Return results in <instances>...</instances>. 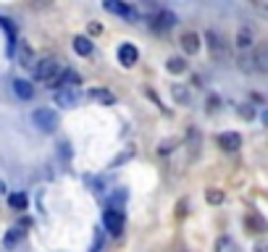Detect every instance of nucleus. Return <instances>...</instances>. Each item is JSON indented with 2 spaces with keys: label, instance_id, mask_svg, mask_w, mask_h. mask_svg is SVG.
<instances>
[{
  "label": "nucleus",
  "instance_id": "1",
  "mask_svg": "<svg viewBox=\"0 0 268 252\" xmlns=\"http://www.w3.org/2000/svg\"><path fill=\"white\" fill-rule=\"evenodd\" d=\"M32 123H35L40 132L50 134V132L58 129V113H55L53 108H37L35 113H32Z\"/></svg>",
  "mask_w": 268,
  "mask_h": 252
},
{
  "label": "nucleus",
  "instance_id": "2",
  "mask_svg": "<svg viewBox=\"0 0 268 252\" xmlns=\"http://www.w3.org/2000/svg\"><path fill=\"white\" fill-rule=\"evenodd\" d=\"M205 45H208L211 58H213L216 63H224V60L229 58V45H226V40L221 37L218 32H208V35H205Z\"/></svg>",
  "mask_w": 268,
  "mask_h": 252
},
{
  "label": "nucleus",
  "instance_id": "3",
  "mask_svg": "<svg viewBox=\"0 0 268 252\" xmlns=\"http://www.w3.org/2000/svg\"><path fill=\"white\" fill-rule=\"evenodd\" d=\"M58 63L61 60H55V58H42L37 66H32V74H35L37 82H47V79H53L58 74Z\"/></svg>",
  "mask_w": 268,
  "mask_h": 252
},
{
  "label": "nucleus",
  "instance_id": "4",
  "mask_svg": "<svg viewBox=\"0 0 268 252\" xmlns=\"http://www.w3.org/2000/svg\"><path fill=\"white\" fill-rule=\"evenodd\" d=\"M103 226L113 234V236H118L121 231H124V215H121V210H105L103 213Z\"/></svg>",
  "mask_w": 268,
  "mask_h": 252
},
{
  "label": "nucleus",
  "instance_id": "5",
  "mask_svg": "<svg viewBox=\"0 0 268 252\" xmlns=\"http://www.w3.org/2000/svg\"><path fill=\"white\" fill-rule=\"evenodd\" d=\"M16 60H19L24 69L35 66V50H32V45L26 40H16Z\"/></svg>",
  "mask_w": 268,
  "mask_h": 252
},
{
  "label": "nucleus",
  "instance_id": "6",
  "mask_svg": "<svg viewBox=\"0 0 268 252\" xmlns=\"http://www.w3.org/2000/svg\"><path fill=\"white\" fill-rule=\"evenodd\" d=\"M184 147H187V155H189V161H197L200 158V147H202V137H200V132L195 129H189L187 132V142H184Z\"/></svg>",
  "mask_w": 268,
  "mask_h": 252
},
{
  "label": "nucleus",
  "instance_id": "7",
  "mask_svg": "<svg viewBox=\"0 0 268 252\" xmlns=\"http://www.w3.org/2000/svg\"><path fill=\"white\" fill-rule=\"evenodd\" d=\"M105 8L110 11V13H116V16H121V19H126V21H137L139 19V13L132 8V6H126V3H116V0H108L105 3Z\"/></svg>",
  "mask_w": 268,
  "mask_h": 252
},
{
  "label": "nucleus",
  "instance_id": "8",
  "mask_svg": "<svg viewBox=\"0 0 268 252\" xmlns=\"http://www.w3.org/2000/svg\"><path fill=\"white\" fill-rule=\"evenodd\" d=\"M118 60L124 63L126 69H132L134 63L139 60V50H137V47H134L132 42H124V45L118 47Z\"/></svg>",
  "mask_w": 268,
  "mask_h": 252
},
{
  "label": "nucleus",
  "instance_id": "9",
  "mask_svg": "<svg viewBox=\"0 0 268 252\" xmlns=\"http://www.w3.org/2000/svg\"><path fill=\"white\" fill-rule=\"evenodd\" d=\"M218 145L224 147V150H229V152H234V150L242 147V137L234 134V132H224V134L218 137Z\"/></svg>",
  "mask_w": 268,
  "mask_h": 252
},
{
  "label": "nucleus",
  "instance_id": "10",
  "mask_svg": "<svg viewBox=\"0 0 268 252\" xmlns=\"http://www.w3.org/2000/svg\"><path fill=\"white\" fill-rule=\"evenodd\" d=\"M252 45H255V35H252V29H247V26L236 29V47H240V50H250Z\"/></svg>",
  "mask_w": 268,
  "mask_h": 252
},
{
  "label": "nucleus",
  "instance_id": "11",
  "mask_svg": "<svg viewBox=\"0 0 268 252\" xmlns=\"http://www.w3.org/2000/svg\"><path fill=\"white\" fill-rule=\"evenodd\" d=\"M182 47H184L187 55L200 53V35H195V32H187V35L182 37Z\"/></svg>",
  "mask_w": 268,
  "mask_h": 252
},
{
  "label": "nucleus",
  "instance_id": "12",
  "mask_svg": "<svg viewBox=\"0 0 268 252\" xmlns=\"http://www.w3.org/2000/svg\"><path fill=\"white\" fill-rule=\"evenodd\" d=\"M13 92H16V98H21V100H32L35 87H32L26 79H16V82H13Z\"/></svg>",
  "mask_w": 268,
  "mask_h": 252
},
{
  "label": "nucleus",
  "instance_id": "13",
  "mask_svg": "<svg viewBox=\"0 0 268 252\" xmlns=\"http://www.w3.org/2000/svg\"><path fill=\"white\" fill-rule=\"evenodd\" d=\"M90 98H92L95 103H100V105H116V94L108 92V89H92Z\"/></svg>",
  "mask_w": 268,
  "mask_h": 252
},
{
  "label": "nucleus",
  "instance_id": "14",
  "mask_svg": "<svg viewBox=\"0 0 268 252\" xmlns=\"http://www.w3.org/2000/svg\"><path fill=\"white\" fill-rule=\"evenodd\" d=\"M21 236H24V229H21V226H13V229H8V231H6V236H3V244H6L8 249H13L16 244L21 242Z\"/></svg>",
  "mask_w": 268,
  "mask_h": 252
},
{
  "label": "nucleus",
  "instance_id": "15",
  "mask_svg": "<svg viewBox=\"0 0 268 252\" xmlns=\"http://www.w3.org/2000/svg\"><path fill=\"white\" fill-rule=\"evenodd\" d=\"M74 53L76 55H92V40L90 37H74Z\"/></svg>",
  "mask_w": 268,
  "mask_h": 252
},
{
  "label": "nucleus",
  "instance_id": "16",
  "mask_svg": "<svg viewBox=\"0 0 268 252\" xmlns=\"http://www.w3.org/2000/svg\"><path fill=\"white\" fill-rule=\"evenodd\" d=\"M173 24H176V16H173L171 11H161L155 16V26L158 29H171Z\"/></svg>",
  "mask_w": 268,
  "mask_h": 252
},
{
  "label": "nucleus",
  "instance_id": "17",
  "mask_svg": "<svg viewBox=\"0 0 268 252\" xmlns=\"http://www.w3.org/2000/svg\"><path fill=\"white\" fill-rule=\"evenodd\" d=\"M55 103L63 105V108H74V105H76V94L69 92V89H58V92H55Z\"/></svg>",
  "mask_w": 268,
  "mask_h": 252
},
{
  "label": "nucleus",
  "instance_id": "18",
  "mask_svg": "<svg viewBox=\"0 0 268 252\" xmlns=\"http://www.w3.org/2000/svg\"><path fill=\"white\" fill-rule=\"evenodd\" d=\"M245 226H247V231L252 229L255 234H263V231H265V224H263V218H260V215H255V213L245 215Z\"/></svg>",
  "mask_w": 268,
  "mask_h": 252
},
{
  "label": "nucleus",
  "instance_id": "19",
  "mask_svg": "<svg viewBox=\"0 0 268 252\" xmlns=\"http://www.w3.org/2000/svg\"><path fill=\"white\" fill-rule=\"evenodd\" d=\"M76 84H82V76H79L76 71H63V76H61V87H58V89L76 87Z\"/></svg>",
  "mask_w": 268,
  "mask_h": 252
},
{
  "label": "nucleus",
  "instance_id": "20",
  "mask_svg": "<svg viewBox=\"0 0 268 252\" xmlns=\"http://www.w3.org/2000/svg\"><path fill=\"white\" fill-rule=\"evenodd\" d=\"M240 71H245V74L255 71V58H252V53H242L240 55Z\"/></svg>",
  "mask_w": 268,
  "mask_h": 252
},
{
  "label": "nucleus",
  "instance_id": "21",
  "mask_svg": "<svg viewBox=\"0 0 268 252\" xmlns=\"http://www.w3.org/2000/svg\"><path fill=\"white\" fill-rule=\"evenodd\" d=\"M0 26L6 29V35H8V45L13 47V45H16V26L11 24V19H6V16H0Z\"/></svg>",
  "mask_w": 268,
  "mask_h": 252
},
{
  "label": "nucleus",
  "instance_id": "22",
  "mask_svg": "<svg viewBox=\"0 0 268 252\" xmlns=\"http://www.w3.org/2000/svg\"><path fill=\"white\" fill-rule=\"evenodd\" d=\"M8 205H11L13 210H26V195H21V192L11 195V197H8Z\"/></svg>",
  "mask_w": 268,
  "mask_h": 252
},
{
  "label": "nucleus",
  "instance_id": "23",
  "mask_svg": "<svg viewBox=\"0 0 268 252\" xmlns=\"http://www.w3.org/2000/svg\"><path fill=\"white\" fill-rule=\"evenodd\" d=\"M171 94H173V100H176L179 105H187V103H189V92L182 89L179 84H173V87H171Z\"/></svg>",
  "mask_w": 268,
  "mask_h": 252
},
{
  "label": "nucleus",
  "instance_id": "24",
  "mask_svg": "<svg viewBox=\"0 0 268 252\" xmlns=\"http://www.w3.org/2000/svg\"><path fill=\"white\" fill-rule=\"evenodd\" d=\"M252 58H255V71H260V74H265L268 71V55H265V50H258V53H252Z\"/></svg>",
  "mask_w": 268,
  "mask_h": 252
},
{
  "label": "nucleus",
  "instance_id": "25",
  "mask_svg": "<svg viewBox=\"0 0 268 252\" xmlns=\"http://www.w3.org/2000/svg\"><path fill=\"white\" fill-rule=\"evenodd\" d=\"M184 69H187L184 58H168V71L171 74H184Z\"/></svg>",
  "mask_w": 268,
  "mask_h": 252
},
{
  "label": "nucleus",
  "instance_id": "26",
  "mask_svg": "<svg viewBox=\"0 0 268 252\" xmlns=\"http://www.w3.org/2000/svg\"><path fill=\"white\" fill-rule=\"evenodd\" d=\"M205 197H208L211 205H221V202H224V192H221V189H208V195H205Z\"/></svg>",
  "mask_w": 268,
  "mask_h": 252
},
{
  "label": "nucleus",
  "instance_id": "27",
  "mask_svg": "<svg viewBox=\"0 0 268 252\" xmlns=\"http://www.w3.org/2000/svg\"><path fill=\"white\" fill-rule=\"evenodd\" d=\"M100 32H103V24H90V35H100Z\"/></svg>",
  "mask_w": 268,
  "mask_h": 252
},
{
  "label": "nucleus",
  "instance_id": "28",
  "mask_svg": "<svg viewBox=\"0 0 268 252\" xmlns=\"http://www.w3.org/2000/svg\"><path fill=\"white\" fill-rule=\"evenodd\" d=\"M240 116H242V118H252V108H245V105H242V108H240Z\"/></svg>",
  "mask_w": 268,
  "mask_h": 252
},
{
  "label": "nucleus",
  "instance_id": "29",
  "mask_svg": "<svg viewBox=\"0 0 268 252\" xmlns=\"http://www.w3.org/2000/svg\"><path fill=\"white\" fill-rule=\"evenodd\" d=\"M168 150H171V142H161V147H158V152L163 155V152H168Z\"/></svg>",
  "mask_w": 268,
  "mask_h": 252
},
{
  "label": "nucleus",
  "instance_id": "30",
  "mask_svg": "<svg viewBox=\"0 0 268 252\" xmlns=\"http://www.w3.org/2000/svg\"><path fill=\"white\" fill-rule=\"evenodd\" d=\"M255 252H265V244H263V242H260V244H258V247H255Z\"/></svg>",
  "mask_w": 268,
  "mask_h": 252
},
{
  "label": "nucleus",
  "instance_id": "31",
  "mask_svg": "<svg viewBox=\"0 0 268 252\" xmlns=\"http://www.w3.org/2000/svg\"><path fill=\"white\" fill-rule=\"evenodd\" d=\"M0 192H6V184L3 181H0Z\"/></svg>",
  "mask_w": 268,
  "mask_h": 252
}]
</instances>
